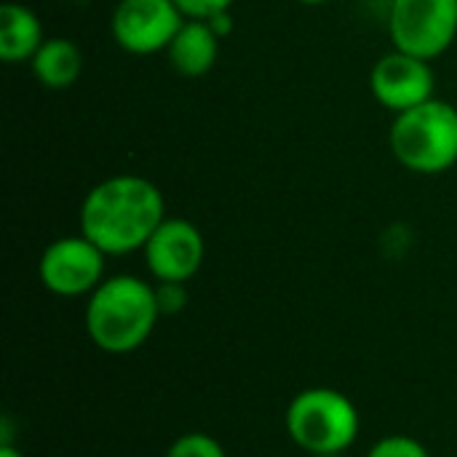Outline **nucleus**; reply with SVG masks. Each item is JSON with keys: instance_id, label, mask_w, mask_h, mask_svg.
Here are the masks:
<instances>
[{"instance_id": "obj_1", "label": "nucleus", "mask_w": 457, "mask_h": 457, "mask_svg": "<svg viewBox=\"0 0 457 457\" xmlns=\"http://www.w3.org/2000/svg\"><path fill=\"white\" fill-rule=\"evenodd\" d=\"M166 220V201L155 182L139 174H112L96 182L78 212L80 233L107 257L142 252Z\"/></svg>"}, {"instance_id": "obj_2", "label": "nucleus", "mask_w": 457, "mask_h": 457, "mask_svg": "<svg viewBox=\"0 0 457 457\" xmlns=\"http://www.w3.org/2000/svg\"><path fill=\"white\" fill-rule=\"evenodd\" d=\"M161 319L155 284L131 273L107 276L86 297V335L102 353L110 356L139 351Z\"/></svg>"}, {"instance_id": "obj_3", "label": "nucleus", "mask_w": 457, "mask_h": 457, "mask_svg": "<svg viewBox=\"0 0 457 457\" xmlns=\"http://www.w3.org/2000/svg\"><path fill=\"white\" fill-rule=\"evenodd\" d=\"M287 436L305 455H343L361 434V415L353 399L329 386L303 388L284 412Z\"/></svg>"}, {"instance_id": "obj_4", "label": "nucleus", "mask_w": 457, "mask_h": 457, "mask_svg": "<svg viewBox=\"0 0 457 457\" xmlns=\"http://www.w3.org/2000/svg\"><path fill=\"white\" fill-rule=\"evenodd\" d=\"M394 158L412 174L439 177L457 166V107L428 99L394 115L388 129Z\"/></svg>"}, {"instance_id": "obj_5", "label": "nucleus", "mask_w": 457, "mask_h": 457, "mask_svg": "<svg viewBox=\"0 0 457 457\" xmlns=\"http://www.w3.org/2000/svg\"><path fill=\"white\" fill-rule=\"evenodd\" d=\"M386 24L394 48L434 62L457 40V0H388Z\"/></svg>"}, {"instance_id": "obj_6", "label": "nucleus", "mask_w": 457, "mask_h": 457, "mask_svg": "<svg viewBox=\"0 0 457 457\" xmlns=\"http://www.w3.org/2000/svg\"><path fill=\"white\" fill-rule=\"evenodd\" d=\"M107 254L83 233L62 236L51 241L37 260V278L54 295L64 300L88 297L107 276Z\"/></svg>"}, {"instance_id": "obj_7", "label": "nucleus", "mask_w": 457, "mask_h": 457, "mask_svg": "<svg viewBox=\"0 0 457 457\" xmlns=\"http://www.w3.org/2000/svg\"><path fill=\"white\" fill-rule=\"evenodd\" d=\"M185 13L174 0H118L110 16L115 46L134 56H150L169 48Z\"/></svg>"}, {"instance_id": "obj_8", "label": "nucleus", "mask_w": 457, "mask_h": 457, "mask_svg": "<svg viewBox=\"0 0 457 457\" xmlns=\"http://www.w3.org/2000/svg\"><path fill=\"white\" fill-rule=\"evenodd\" d=\"M142 257L153 281L187 284L198 276L204 265L206 241L198 225H193L190 220L166 217L158 225V230L150 236V241L145 244Z\"/></svg>"}, {"instance_id": "obj_9", "label": "nucleus", "mask_w": 457, "mask_h": 457, "mask_svg": "<svg viewBox=\"0 0 457 457\" xmlns=\"http://www.w3.org/2000/svg\"><path fill=\"white\" fill-rule=\"evenodd\" d=\"M370 88L380 107L399 115L404 110H412V107L434 99L436 75H434V67L428 59L391 48L372 64Z\"/></svg>"}, {"instance_id": "obj_10", "label": "nucleus", "mask_w": 457, "mask_h": 457, "mask_svg": "<svg viewBox=\"0 0 457 457\" xmlns=\"http://www.w3.org/2000/svg\"><path fill=\"white\" fill-rule=\"evenodd\" d=\"M220 40L222 37L206 19H185L163 54L177 75L201 78L214 70L220 59Z\"/></svg>"}, {"instance_id": "obj_11", "label": "nucleus", "mask_w": 457, "mask_h": 457, "mask_svg": "<svg viewBox=\"0 0 457 457\" xmlns=\"http://www.w3.org/2000/svg\"><path fill=\"white\" fill-rule=\"evenodd\" d=\"M43 21L32 8L16 0H5L0 5V59L5 64L29 62L43 46Z\"/></svg>"}, {"instance_id": "obj_12", "label": "nucleus", "mask_w": 457, "mask_h": 457, "mask_svg": "<svg viewBox=\"0 0 457 457\" xmlns=\"http://www.w3.org/2000/svg\"><path fill=\"white\" fill-rule=\"evenodd\" d=\"M83 51L70 37H46L29 59L32 78L48 91H64L83 75Z\"/></svg>"}, {"instance_id": "obj_13", "label": "nucleus", "mask_w": 457, "mask_h": 457, "mask_svg": "<svg viewBox=\"0 0 457 457\" xmlns=\"http://www.w3.org/2000/svg\"><path fill=\"white\" fill-rule=\"evenodd\" d=\"M163 457H228V453H225L222 442L214 439L212 434L187 431L166 447Z\"/></svg>"}, {"instance_id": "obj_14", "label": "nucleus", "mask_w": 457, "mask_h": 457, "mask_svg": "<svg viewBox=\"0 0 457 457\" xmlns=\"http://www.w3.org/2000/svg\"><path fill=\"white\" fill-rule=\"evenodd\" d=\"M367 457H431L428 447L415 439V436H407V434H391V436H383L378 439Z\"/></svg>"}, {"instance_id": "obj_15", "label": "nucleus", "mask_w": 457, "mask_h": 457, "mask_svg": "<svg viewBox=\"0 0 457 457\" xmlns=\"http://www.w3.org/2000/svg\"><path fill=\"white\" fill-rule=\"evenodd\" d=\"M155 300H158V311L161 316H177L187 308L190 295H187V284H177V281H155Z\"/></svg>"}, {"instance_id": "obj_16", "label": "nucleus", "mask_w": 457, "mask_h": 457, "mask_svg": "<svg viewBox=\"0 0 457 457\" xmlns=\"http://www.w3.org/2000/svg\"><path fill=\"white\" fill-rule=\"evenodd\" d=\"M185 19H212L220 11H230L236 0H174Z\"/></svg>"}, {"instance_id": "obj_17", "label": "nucleus", "mask_w": 457, "mask_h": 457, "mask_svg": "<svg viewBox=\"0 0 457 457\" xmlns=\"http://www.w3.org/2000/svg\"><path fill=\"white\" fill-rule=\"evenodd\" d=\"M209 24H212V29L220 35V37H228L230 32H233V27H236V21H233V13L230 11H220V13H214L212 19H206Z\"/></svg>"}, {"instance_id": "obj_18", "label": "nucleus", "mask_w": 457, "mask_h": 457, "mask_svg": "<svg viewBox=\"0 0 457 457\" xmlns=\"http://www.w3.org/2000/svg\"><path fill=\"white\" fill-rule=\"evenodd\" d=\"M0 457H27L19 447H13L11 442H3L0 445Z\"/></svg>"}, {"instance_id": "obj_19", "label": "nucleus", "mask_w": 457, "mask_h": 457, "mask_svg": "<svg viewBox=\"0 0 457 457\" xmlns=\"http://www.w3.org/2000/svg\"><path fill=\"white\" fill-rule=\"evenodd\" d=\"M297 3H303V5H324L329 0H297Z\"/></svg>"}, {"instance_id": "obj_20", "label": "nucleus", "mask_w": 457, "mask_h": 457, "mask_svg": "<svg viewBox=\"0 0 457 457\" xmlns=\"http://www.w3.org/2000/svg\"><path fill=\"white\" fill-rule=\"evenodd\" d=\"M311 457H351L348 453H343V455H311Z\"/></svg>"}]
</instances>
